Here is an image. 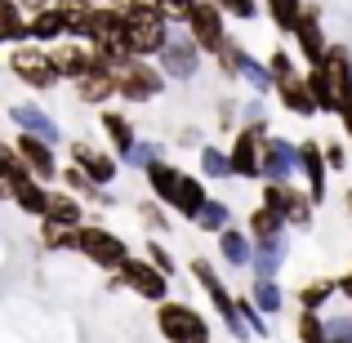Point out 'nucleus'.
<instances>
[{"label":"nucleus","mask_w":352,"mask_h":343,"mask_svg":"<svg viewBox=\"0 0 352 343\" xmlns=\"http://www.w3.org/2000/svg\"><path fill=\"white\" fill-rule=\"evenodd\" d=\"M41 223H58V228H85V210H80V201L72 197V192H54V201H50V214H45Z\"/></svg>","instance_id":"nucleus-25"},{"label":"nucleus","mask_w":352,"mask_h":343,"mask_svg":"<svg viewBox=\"0 0 352 343\" xmlns=\"http://www.w3.org/2000/svg\"><path fill=\"white\" fill-rule=\"evenodd\" d=\"M116 285L134 290L138 299H147V303H170V276H165L147 254H129V263L116 272Z\"/></svg>","instance_id":"nucleus-5"},{"label":"nucleus","mask_w":352,"mask_h":343,"mask_svg":"<svg viewBox=\"0 0 352 343\" xmlns=\"http://www.w3.org/2000/svg\"><path fill=\"white\" fill-rule=\"evenodd\" d=\"M9 71H14L27 89H54L63 80L58 67H54V54L45 49V45H36V41L14 45V49H9Z\"/></svg>","instance_id":"nucleus-1"},{"label":"nucleus","mask_w":352,"mask_h":343,"mask_svg":"<svg viewBox=\"0 0 352 343\" xmlns=\"http://www.w3.org/2000/svg\"><path fill=\"white\" fill-rule=\"evenodd\" d=\"M263 134H254V129H241L236 143H232V174L236 179H263Z\"/></svg>","instance_id":"nucleus-13"},{"label":"nucleus","mask_w":352,"mask_h":343,"mask_svg":"<svg viewBox=\"0 0 352 343\" xmlns=\"http://www.w3.org/2000/svg\"><path fill=\"white\" fill-rule=\"evenodd\" d=\"M250 299L258 303V312H263V317H272V312H281V308H285L281 285L267 281V276H254V285H250Z\"/></svg>","instance_id":"nucleus-31"},{"label":"nucleus","mask_w":352,"mask_h":343,"mask_svg":"<svg viewBox=\"0 0 352 343\" xmlns=\"http://www.w3.org/2000/svg\"><path fill=\"white\" fill-rule=\"evenodd\" d=\"M50 54H54V67H58L63 80H85L89 71L98 67L94 45H80V41H63V45H54Z\"/></svg>","instance_id":"nucleus-12"},{"label":"nucleus","mask_w":352,"mask_h":343,"mask_svg":"<svg viewBox=\"0 0 352 343\" xmlns=\"http://www.w3.org/2000/svg\"><path fill=\"white\" fill-rule=\"evenodd\" d=\"M0 170H5V197H14L23 183H32L36 174L27 170V161H23V152H18L14 143H5L0 147Z\"/></svg>","instance_id":"nucleus-26"},{"label":"nucleus","mask_w":352,"mask_h":343,"mask_svg":"<svg viewBox=\"0 0 352 343\" xmlns=\"http://www.w3.org/2000/svg\"><path fill=\"white\" fill-rule=\"evenodd\" d=\"M285 254H290V241L285 236H267V241H254V276H267L272 281L276 272H281V263H285Z\"/></svg>","instance_id":"nucleus-21"},{"label":"nucleus","mask_w":352,"mask_h":343,"mask_svg":"<svg viewBox=\"0 0 352 343\" xmlns=\"http://www.w3.org/2000/svg\"><path fill=\"white\" fill-rule=\"evenodd\" d=\"M156 161H161V147H156V143H138V147H134V152H129V156H125V165H134V170H143V174H147V170H152V165H156Z\"/></svg>","instance_id":"nucleus-40"},{"label":"nucleus","mask_w":352,"mask_h":343,"mask_svg":"<svg viewBox=\"0 0 352 343\" xmlns=\"http://www.w3.org/2000/svg\"><path fill=\"white\" fill-rule=\"evenodd\" d=\"M245 232L254 241H267V236H285V219L276 214V210H267V206H258L254 214H250V223H245Z\"/></svg>","instance_id":"nucleus-32"},{"label":"nucleus","mask_w":352,"mask_h":343,"mask_svg":"<svg viewBox=\"0 0 352 343\" xmlns=\"http://www.w3.org/2000/svg\"><path fill=\"white\" fill-rule=\"evenodd\" d=\"M210 5H219V9H228V5H232V0H210Z\"/></svg>","instance_id":"nucleus-48"},{"label":"nucleus","mask_w":352,"mask_h":343,"mask_svg":"<svg viewBox=\"0 0 352 343\" xmlns=\"http://www.w3.org/2000/svg\"><path fill=\"white\" fill-rule=\"evenodd\" d=\"M85 5H94V9H98V5H112V0H85Z\"/></svg>","instance_id":"nucleus-49"},{"label":"nucleus","mask_w":352,"mask_h":343,"mask_svg":"<svg viewBox=\"0 0 352 343\" xmlns=\"http://www.w3.org/2000/svg\"><path fill=\"white\" fill-rule=\"evenodd\" d=\"M321 156H326V152H321V143H312V138H308V143H299V161H303V179H308V197L317 201V206L326 201V179H330V161H321Z\"/></svg>","instance_id":"nucleus-17"},{"label":"nucleus","mask_w":352,"mask_h":343,"mask_svg":"<svg viewBox=\"0 0 352 343\" xmlns=\"http://www.w3.org/2000/svg\"><path fill=\"white\" fill-rule=\"evenodd\" d=\"M335 290H339V281L317 276V281H308V285L299 290V308H303V312H321V308L330 303V294H335Z\"/></svg>","instance_id":"nucleus-33"},{"label":"nucleus","mask_w":352,"mask_h":343,"mask_svg":"<svg viewBox=\"0 0 352 343\" xmlns=\"http://www.w3.org/2000/svg\"><path fill=\"white\" fill-rule=\"evenodd\" d=\"M98 125H103V134H107V138H112V147H116L120 161H125V156L138 147V134H134V125H129V116H120V112H103V120H98Z\"/></svg>","instance_id":"nucleus-24"},{"label":"nucleus","mask_w":352,"mask_h":343,"mask_svg":"<svg viewBox=\"0 0 352 343\" xmlns=\"http://www.w3.org/2000/svg\"><path fill=\"white\" fill-rule=\"evenodd\" d=\"M156 330L165 343H210V321L188 303H161L156 308Z\"/></svg>","instance_id":"nucleus-3"},{"label":"nucleus","mask_w":352,"mask_h":343,"mask_svg":"<svg viewBox=\"0 0 352 343\" xmlns=\"http://www.w3.org/2000/svg\"><path fill=\"white\" fill-rule=\"evenodd\" d=\"M188 32H192V41H197L201 49L219 54V49H223V45H228L223 9H219V5H210V0H201V5H197V14L188 18Z\"/></svg>","instance_id":"nucleus-9"},{"label":"nucleus","mask_w":352,"mask_h":343,"mask_svg":"<svg viewBox=\"0 0 352 343\" xmlns=\"http://www.w3.org/2000/svg\"><path fill=\"white\" fill-rule=\"evenodd\" d=\"M18 5H23L27 14H41V9H54V5H58V0H18Z\"/></svg>","instance_id":"nucleus-46"},{"label":"nucleus","mask_w":352,"mask_h":343,"mask_svg":"<svg viewBox=\"0 0 352 343\" xmlns=\"http://www.w3.org/2000/svg\"><path fill=\"white\" fill-rule=\"evenodd\" d=\"M348 214H352V188H348Z\"/></svg>","instance_id":"nucleus-50"},{"label":"nucleus","mask_w":352,"mask_h":343,"mask_svg":"<svg viewBox=\"0 0 352 343\" xmlns=\"http://www.w3.org/2000/svg\"><path fill=\"white\" fill-rule=\"evenodd\" d=\"M236 80H245V85L254 89V94H267V89L276 94V76H272V67H263V63H254L250 54L241 58V76H236Z\"/></svg>","instance_id":"nucleus-34"},{"label":"nucleus","mask_w":352,"mask_h":343,"mask_svg":"<svg viewBox=\"0 0 352 343\" xmlns=\"http://www.w3.org/2000/svg\"><path fill=\"white\" fill-rule=\"evenodd\" d=\"M339 294H344V299L352 303V267H348V272H344V276H339Z\"/></svg>","instance_id":"nucleus-47"},{"label":"nucleus","mask_w":352,"mask_h":343,"mask_svg":"<svg viewBox=\"0 0 352 343\" xmlns=\"http://www.w3.org/2000/svg\"><path fill=\"white\" fill-rule=\"evenodd\" d=\"M206 183L197 179V174H183V188H179V201H174V214H183V219H192L197 223V214L206 210Z\"/></svg>","instance_id":"nucleus-29"},{"label":"nucleus","mask_w":352,"mask_h":343,"mask_svg":"<svg viewBox=\"0 0 352 343\" xmlns=\"http://www.w3.org/2000/svg\"><path fill=\"white\" fill-rule=\"evenodd\" d=\"M276 98H281V107L294 112V116H312L317 112V98H312V89H308V76L276 80Z\"/></svg>","instance_id":"nucleus-20"},{"label":"nucleus","mask_w":352,"mask_h":343,"mask_svg":"<svg viewBox=\"0 0 352 343\" xmlns=\"http://www.w3.org/2000/svg\"><path fill=\"white\" fill-rule=\"evenodd\" d=\"M125 41H129V49H134V58H147V54L161 58V49L170 45V18L156 5L134 9V14H129V27H125Z\"/></svg>","instance_id":"nucleus-2"},{"label":"nucleus","mask_w":352,"mask_h":343,"mask_svg":"<svg viewBox=\"0 0 352 343\" xmlns=\"http://www.w3.org/2000/svg\"><path fill=\"white\" fill-rule=\"evenodd\" d=\"M326 161H330V170H344V165H348L344 143H326Z\"/></svg>","instance_id":"nucleus-44"},{"label":"nucleus","mask_w":352,"mask_h":343,"mask_svg":"<svg viewBox=\"0 0 352 343\" xmlns=\"http://www.w3.org/2000/svg\"><path fill=\"white\" fill-rule=\"evenodd\" d=\"M219 254H223L232 267H250V263H254V236L241 232V228L219 232Z\"/></svg>","instance_id":"nucleus-23"},{"label":"nucleus","mask_w":352,"mask_h":343,"mask_svg":"<svg viewBox=\"0 0 352 343\" xmlns=\"http://www.w3.org/2000/svg\"><path fill=\"white\" fill-rule=\"evenodd\" d=\"M143 254H147V258H152V263H156V267H161V272H165V276H174V254H170V250H165V245H161V241H147V245H143Z\"/></svg>","instance_id":"nucleus-41"},{"label":"nucleus","mask_w":352,"mask_h":343,"mask_svg":"<svg viewBox=\"0 0 352 343\" xmlns=\"http://www.w3.org/2000/svg\"><path fill=\"white\" fill-rule=\"evenodd\" d=\"M192 276H197V285L210 294V303H214V312L223 317V326L232 330V335L241 339V343H250V326H245V317H241V308H236V299L228 294V285H223V276L214 272V267L206 263V258H197L192 263Z\"/></svg>","instance_id":"nucleus-4"},{"label":"nucleus","mask_w":352,"mask_h":343,"mask_svg":"<svg viewBox=\"0 0 352 343\" xmlns=\"http://www.w3.org/2000/svg\"><path fill=\"white\" fill-rule=\"evenodd\" d=\"M263 206H267V210H276L285 223L308 228V223H312V206H317V201L303 197V192H294L290 183H267V188H263Z\"/></svg>","instance_id":"nucleus-7"},{"label":"nucleus","mask_w":352,"mask_h":343,"mask_svg":"<svg viewBox=\"0 0 352 343\" xmlns=\"http://www.w3.org/2000/svg\"><path fill=\"white\" fill-rule=\"evenodd\" d=\"M45 250H80V228H58V223H41Z\"/></svg>","instance_id":"nucleus-36"},{"label":"nucleus","mask_w":352,"mask_h":343,"mask_svg":"<svg viewBox=\"0 0 352 343\" xmlns=\"http://www.w3.org/2000/svg\"><path fill=\"white\" fill-rule=\"evenodd\" d=\"M161 71H165L170 80H192V76L201 71V45L170 36V45L161 49Z\"/></svg>","instance_id":"nucleus-11"},{"label":"nucleus","mask_w":352,"mask_h":343,"mask_svg":"<svg viewBox=\"0 0 352 343\" xmlns=\"http://www.w3.org/2000/svg\"><path fill=\"white\" fill-rule=\"evenodd\" d=\"M9 201H14V206L23 210V214H32V219H45V214H50V201H54V192H45V188H41V179H32V183H23V188H18Z\"/></svg>","instance_id":"nucleus-30"},{"label":"nucleus","mask_w":352,"mask_h":343,"mask_svg":"<svg viewBox=\"0 0 352 343\" xmlns=\"http://www.w3.org/2000/svg\"><path fill=\"white\" fill-rule=\"evenodd\" d=\"M299 343H335L321 312H299Z\"/></svg>","instance_id":"nucleus-37"},{"label":"nucleus","mask_w":352,"mask_h":343,"mask_svg":"<svg viewBox=\"0 0 352 343\" xmlns=\"http://www.w3.org/2000/svg\"><path fill=\"white\" fill-rule=\"evenodd\" d=\"M201 174H206V179H236V174H232V152L201 147Z\"/></svg>","instance_id":"nucleus-35"},{"label":"nucleus","mask_w":352,"mask_h":343,"mask_svg":"<svg viewBox=\"0 0 352 343\" xmlns=\"http://www.w3.org/2000/svg\"><path fill=\"white\" fill-rule=\"evenodd\" d=\"M228 219H232V214H228V206L210 197V201H206V210L197 214V228H201V232H228V228H232Z\"/></svg>","instance_id":"nucleus-38"},{"label":"nucleus","mask_w":352,"mask_h":343,"mask_svg":"<svg viewBox=\"0 0 352 343\" xmlns=\"http://www.w3.org/2000/svg\"><path fill=\"white\" fill-rule=\"evenodd\" d=\"M9 120H14L23 134H36V138H45V143H58V125H54V116L50 112H41L36 103H14L9 107Z\"/></svg>","instance_id":"nucleus-18"},{"label":"nucleus","mask_w":352,"mask_h":343,"mask_svg":"<svg viewBox=\"0 0 352 343\" xmlns=\"http://www.w3.org/2000/svg\"><path fill=\"white\" fill-rule=\"evenodd\" d=\"M63 36H67V14H63L58 5H54V9H41V14H32V41H36V45L63 41Z\"/></svg>","instance_id":"nucleus-27"},{"label":"nucleus","mask_w":352,"mask_h":343,"mask_svg":"<svg viewBox=\"0 0 352 343\" xmlns=\"http://www.w3.org/2000/svg\"><path fill=\"white\" fill-rule=\"evenodd\" d=\"M72 165H76L80 174H89V179L98 183V188H112V179H116V170H120V161L116 156H107V152H98V147H89V143H72Z\"/></svg>","instance_id":"nucleus-14"},{"label":"nucleus","mask_w":352,"mask_h":343,"mask_svg":"<svg viewBox=\"0 0 352 343\" xmlns=\"http://www.w3.org/2000/svg\"><path fill=\"white\" fill-rule=\"evenodd\" d=\"M143 223H152L156 232H165V210H161V201H143Z\"/></svg>","instance_id":"nucleus-43"},{"label":"nucleus","mask_w":352,"mask_h":343,"mask_svg":"<svg viewBox=\"0 0 352 343\" xmlns=\"http://www.w3.org/2000/svg\"><path fill=\"white\" fill-rule=\"evenodd\" d=\"M152 5L161 9V14L170 18V23H188V18L197 14V5H201V0H152Z\"/></svg>","instance_id":"nucleus-39"},{"label":"nucleus","mask_w":352,"mask_h":343,"mask_svg":"<svg viewBox=\"0 0 352 343\" xmlns=\"http://www.w3.org/2000/svg\"><path fill=\"white\" fill-rule=\"evenodd\" d=\"M14 147L23 152V161H27V170L36 174V179H54V174H63L58 170V161H54V143H45V138H36V134H18L14 138Z\"/></svg>","instance_id":"nucleus-16"},{"label":"nucleus","mask_w":352,"mask_h":343,"mask_svg":"<svg viewBox=\"0 0 352 343\" xmlns=\"http://www.w3.org/2000/svg\"><path fill=\"white\" fill-rule=\"evenodd\" d=\"M294 174H303L299 143H285V138H267V143H263V179H267V183H290Z\"/></svg>","instance_id":"nucleus-10"},{"label":"nucleus","mask_w":352,"mask_h":343,"mask_svg":"<svg viewBox=\"0 0 352 343\" xmlns=\"http://www.w3.org/2000/svg\"><path fill=\"white\" fill-rule=\"evenodd\" d=\"M80 254H85L94 267H103V272H120V267L129 263L125 241H120L116 232L98 228V223H85V228H80Z\"/></svg>","instance_id":"nucleus-6"},{"label":"nucleus","mask_w":352,"mask_h":343,"mask_svg":"<svg viewBox=\"0 0 352 343\" xmlns=\"http://www.w3.org/2000/svg\"><path fill=\"white\" fill-rule=\"evenodd\" d=\"M116 85H120V98H129V103H152V98L165 89V71L138 58L134 67H125L116 76Z\"/></svg>","instance_id":"nucleus-8"},{"label":"nucleus","mask_w":352,"mask_h":343,"mask_svg":"<svg viewBox=\"0 0 352 343\" xmlns=\"http://www.w3.org/2000/svg\"><path fill=\"white\" fill-rule=\"evenodd\" d=\"M120 94V85H116V76H107V71H89L85 80H76V98L80 103H89V107H103L107 112V103Z\"/></svg>","instance_id":"nucleus-22"},{"label":"nucleus","mask_w":352,"mask_h":343,"mask_svg":"<svg viewBox=\"0 0 352 343\" xmlns=\"http://www.w3.org/2000/svg\"><path fill=\"white\" fill-rule=\"evenodd\" d=\"M147 183H152V197L161 201L165 210H174V201H179V188H183V170L174 161H156L152 170H147Z\"/></svg>","instance_id":"nucleus-19"},{"label":"nucleus","mask_w":352,"mask_h":343,"mask_svg":"<svg viewBox=\"0 0 352 343\" xmlns=\"http://www.w3.org/2000/svg\"><path fill=\"white\" fill-rule=\"evenodd\" d=\"M267 67H272V76H276V80H290V76H294V63H290V54H285V49H276Z\"/></svg>","instance_id":"nucleus-42"},{"label":"nucleus","mask_w":352,"mask_h":343,"mask_svg":"<svg viewBox=\"0 0 352 343\" xmlns=\"http://www.w3.org/2000/svg\"><path fill=\"white\" fill-rule=\"evenodd\" d=\"M308 89H312V98H317L321 112H339V80H335L330 67H312L308 71Z\"/></svg>","instance_id":"nucleus-28"},{"label":"nucleus","mask_w":352,"mask_h":343,"mask_svg":"<svg viewBox=\"0 0 352 343\" xmlns=\"http://www.w3.org/2000/svg\"><path fill=\"white\" fill-rule=\"evenodd\" d=\"M228 14H236V18H245V23H250V18L258 14V0H232V5H228Z\"/></svg>","instance_id":"nucleus-45"},{"label":"nucleus","mask_w":352,"mask_h":343,"mask_svg":"<svg viewBox=\"0 0 352 343\" xmlns=\"http://www.w3.org/2000/svg\"><path fill=\"white\" fill-rule=\"evenodd\" d=\"M294 41H299V54L308 58V67H326L330 45H326V36H321V18H317V9H303L299 27H294Z\"/></svg>","instance_id":"nucleus-15"}]
</instances>
